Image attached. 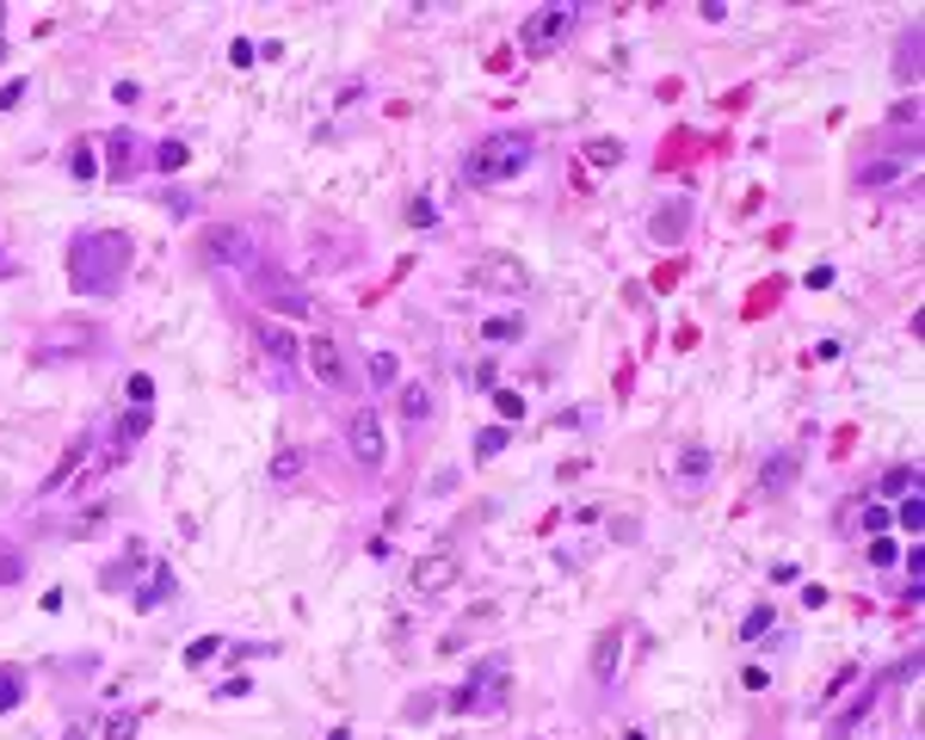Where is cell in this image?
<instances>
[{
	"mask_svg": "<svg viewBox=\"0 0 925 740\" xmlns=\"http://www.w3.org/2000/svg\"><path fill=\"white\" fill-rule=\"evenodd\" d=\"M130 266H136V241L124 228H80L75 247H68V285L80 297H99V303L124 290Z\"/></svg>",
	"mask_w": 925,
	"mask_h": 740,
	"instance_id": "obj_1",
	"label": "cell"
},
{
	"mask_svg": "<svg viewBox=\"0 0 925 740\" xmlns=\"http://www.w3.org/2000/svg\"><path fill=\"white\" fill-rule=\"evenodd\" d=\"M537 154H543V142L530 130H493L463 154V179L470 186H507V179H525L537 167Z\"/></svg>",
	"mask_w": 925,
	"mask_h": 740,
	"instance_id": "obj_2",
	"label": "cell"
},
{
	"mask_svg": "<svg viewBox=\"0 0 925 740\" xmlns=\"http://www.w3.org/2000/svg\"><path fill=\"white\" fill-rule=\"evenodd\" d=\"M507 685H512L507 661H482L470 679L451 691V716H500V710H507Z\"/></svg>",
	"mask_w": 925,
	"mask_h": 740,
	"instance_id": "obj_3",
	"label": "cell"
},
{
	"mask_svg": "<svg viewBox=\"0 0 925 740\" xmlns=\"http://www.w3.org/2000/svg\"><path fill=\"white\" fill-rule=\"evenodd\" d=\"M198 241H204V260L216 272H253L260 266V247H253V235H247L241 223H210Z\"/></svg>",
	"mask_w": 925,
	"mask_h": 740,
	"instance_id": "obj_4",
	"label": "cell"
},
{
	"mask_svg": "<svg viewBox=\"0 0 925 740\" xmlns=\"http://www.w3.org/2000/svg\"><path fill=\"white\" fill-rule=\"evenodd\" d=\"M574 25H580V7H543V13H530V20L518 25V50H525V57H555Z\"/></svg>",
	"mask_w": 925,
	"mask_h": 740,
	"instance_id": "obj_5",
	"label": "cell"
},
{
	"mask_svg": "<svg viewBox=\"0 0 925 740\" xmlns=\"http://www.w3.org/2000/svg\"><path fill=\"white\" fill-rule=\"evenodd\" d=\"M470 285L488 290V297H525L530 290V266L525 260H512V253H482L470 266Z\"/></svg>",
	"mask_w": 925,
	"mask_h": 740,
	"instance_id": "obj_6",
	"label": "cell"
},
{
	"mask_svg": "<svg viewBox=\"0 0 925 740\" xmlns=\"http://www.w3.org/2000/svg\"><path fill=\"white\" fill-rule=\"evenodd\" d=\"M346 444H352V456H359L364 469H383L389 444H383V414L377 407H352V414H346Z\"/></svg>",
	"mask_w": 925,
	"mask_h": 740,
	"instance_id": "obj_7",
	"label": "cell"
},
{
	"mask_svg": "<svg viewBox=\"0 0 925 740\" xmlns=\"http://www.w3.org/2000/svg\"><path fill=\"white\" fill-rule=\"evenodd\" d=\"M105 173H112V179L149 173V142H142L136 130H105Z\"/></svg>",
	"mask_w": 925,
	"mask_h": 740,
	"instance_id": "obj_8",
	"label": "cell"
},
{
	"mask_svg": "<svg viewBox=\"0 0 925 740\" xmlns=\"http://www.w3.org/2000/svg\"><path fill=\"white\" fill-rule=\"evenodd\" d=\"M302 364H309V377L322 382V389H346V352L327 334H315V340L302 346Z\"/></svg>",
	"mask_w": 925,
	"mask_h": 740,
	"instance_id": "obj_9",
	"label": "cell"
},
{
	"mask_svg": "<svg viewBox=\"0 0 925 740\" xmlns=\"http://www.w3.org/2000/svg\"><path fill=\"white\" fill-rule=\"evenodd\" d=\"M173 592H179V574H173V562H161L154 555L149 568H142V580H136V611H161V605H173Z\"/></svg>",
	"mask_w": 925,
	"mask_h": 740,
	"instance_id": "obj_10",
	"label": "cell"
},
{
	"mask_svg": "<svg viewBox=\"0 0 925 740\" xmlns=\"http://www.w3.org/2000/svg\"><path fill=\"white\" fill-rule=\"evenodd\" d=\"M624 648H629V629H624V624H617V629H604L599 642H592V685H599V691H611V685H617Z\"/></svg>",
	"mask_w": 925,
	"mask_h": 740,
	"instance_id": "obj_11",
	"label": "cell"
},
{
	"mask_svg": "<svg viewBox=\"0 0 925 740\" xmlns=\"http://www.w3.org/2000/svg\"><path fill=\"white\" fill-rule=\"evenodd\" d=\"M457 555H420L414 562V592H426V599H438V592L457 587Z\"/></svg>",
	"mask_w": 925,
	"mask_h": 740,
	"instance_id": "obj_12",
	"label": "cell"
},
{
	"mask_svg": "<svg viewBox=\"0 0 925 740\" xmlns=\"http://www.w3.org/2000/svg\"><path fill=\"white\" fill-rule=\"evenodd\" d=\"M710 475H716V456L703 451V444H685V451H679V469H673V481H679L685 493H698Z\"/></svg>",
	"mask_w": 925,
	"mask_h": 740,
	"instance_id": "obj_13",
	"label": "cell"
},
{
	"mask_svg": "<svg viewBox=\"0 0 925 740\" xmlns=\"http://www.w3.org/2000/svg\"><path fill=\"white\" fill-rule=\"evenodd\" d=\"M796 475H802V456H796V451H772V456H765V469H759V493H784Z\"/></svg>",
	"mask_w": 925,
	"mask_h": 740,
	"instance_id": "obj_14",
	"label": "cell"
},
{
	"mask_svg": "<svg viewBox=\"0 0 925 740\" xmlns=\"http://www.w3.org/2000/svg\"><path fill=\"white\" fill-rule=\"evenodd\" d=\"M253 334H260V346L272 352L278 364H297V334L290 327H278V322H253Z\"/></svg>",
	"mask_w": 925,
	"mask_h": 740,
	"instance_id": "obj_15",
	"label": "cell"
},
{
	"mask_svg": "<svg viewBox=\"0 0 925 740\" xmlns=\"http://www.w3.org/2000/svg\"><path fill=\"white\" fill-rule=\"evenodd\" d=\"M149 414H154V407H130V414L117 419V432H112V456H130V451H136V438L149 432Z\"/></svg>",
	"mask_w": 925,
	"mask_h": 740,
	"instance_id": "obj_16",
	"label": "cell"
},
{
	"mask_svg": "<svg viewBox=\"0 0 925 740\" xmlns=\"http://www.w3.org/2000/svg\"><path fill=\"white\" fill-rule=\"evenodd\" d=\"M913 167V149L888 154V161H870V167H858V186H888V179H901V173Z\"/></svg>",
	"mask_w": 925,
	"mask_h": 740,
	"instance_id": "obj_17",
	"label": "cell"
},
{
	"mask_svg": "<svg viewBox=\"0 0 925 740\" xmlns=\"http://www.w3.org/2000/svg\"><path fill=\"white\" fill-rule=\"evenodd\" d=\"M87 444H93V438H87V432H80V438H75V444H68V456H62V463H57V469H50V481H43V493H50V500H57V493H62V488H68V475H75V469H80V463H87Z\"/></svg>",
	"mask_w": 925,
	"mask_h": 740,
	"instance_id": "obj_18",
	"label": "cell"
},
{
	"mask_svg": "<svg viewBox=\"0 0 925 740\" xmlns=\"http://www.w3.org/2000/svg\"><path fill=\"white\" fill-rule=\"evenodd\" d=\"M895 80H901V87H913V80H920V25H907V32H901V57H895Z\"/></svg>",
	"mask_w": 925,
	"mask_h": 740,
	"instance_id": "obj_19",
	"label": "cell"
},
{
	"mask_svg": "<svg viewBox=\"0 0 925 740\" xmlns=\"http://www.w3.org/2000/svg\"><path fill=\"white\" fill-rule=\"evenodd\" d=\"M876 691H888V673H883V679H876V685H870V691H858V703H851L846 716L833 722V740H839V735H851V728H858V722H864L870 710H876Z\"/></svg>",
	"mask_w": 925,
	"mask_h": 740,
	"instance_id": "obj_20",
	"label": "cell"
},
{
	"mask_svg": "<svg viewBox=\"0 0 925 740\" xmlns=\"http://www.w3.org/2000/svg\"><path fill=\"white\" fill-rule=\"evenodd\" d=\"M685 223H691V198H673V204L654 216V241H679Z\"/></svg>",
	"mask_w": 925,
	"mask_h": 740,
	"instance_id": "obj_21",
	"label": "cell"
},
{
	"mask_svg": "<svg viewBox=\"0 0 925 740\" xmlns=\"http://www.w3.org/2000/svg\"><path fill=\"white\" fill-rule=\"evenodd\" d=\"M265 297H272V303H278L284 315H297V322L309 315V297H302L297 285H284V278H272V272H265Z\"/></svg>",
	"mask_w": 925,
	"mask_h": 740,
	"instance_id": "obj_22",
	"label": "cell"
},
{
	"mask_svg": "<svg viewBox=\"0 0 925 740\" xmlns=\"http://www.w3.org/2000/svg\"><path fill=\"white\" fill-rule=\"evenodd\" d=\"M25 703V666H0V716H13V710H20Z\"/></svg>",
	"mask_w": 925,
	"mask_h": 740,
	"instance_id": "obj_23",
	"label": "cell"
},
{
	"mask_svg": "<svg viewBox=\"0 0 925 740\" xmlns=\"http://www.w3.org/2000/svg\"><path fill=\"white\" fill-rule=\"evenodd\" d=\"M191 161V149L179 142V136H167V142H154V154H149V167H161V173H179Z\"/></svg>",
	"mask_w": 925,
	"mask_h": 740,
	"instance_id": "obj_24",
	"label": "cell"
},
{
	"mask_svg": "<svg viewBox=\"0 0 925 740\" xmlns=\"http://www.w3.org/2000/svg\"><path fill=\"white\" fill-rule=\"evenodd\" d=\"M482 340H488V346L525 340V322H518V315H488V322H482Z\"/></svg>",
	"mask_w": 925,
	"mask_h": 740,
	"instance_id": "obj_25",
	"label": "cell"
},
{
	"mask_svg": "<svg viewBox=\"0 0 925 740\" xmlns=\"http://www.w3.org/2000/svg\"><path fill=\"white\" fill-rule=\"evenodd\" d=\"M136 568H149V555H142V550H130L124 562H112V568H99V587H105V592H112V587H124V580H130Z\"/></svg>",
	"mask_w": 925,
	"mask_h": 740,
	"instance_id": "obj_26",
	"label": "cell"
},
{
	"mask_svg": "<svg viewBox=\"0 0 925 740\" xmlns=\"http://www.w3.org/2000/svg\"><path fill=\"white\" fill-rule=\"evenodd\" d=\"M507 444H512L507 426H482V432H475V463H493V456L507 451Z\"/></svg>",
	"mask_w": 925,
	"mask_h": 740,
	"instance_id": "obj_27",
	"label": "cell"
},
{
	"mask_svg": "<svg viewBox=\"0 0 925 740\" xmlns=\"http://www.w3.org/2000/svg\"><path fill=\"white\" fill-rule=\"evenodd\" d=\"M433 414V389H426V382H408V389H401V419H426Z\"/></svg>",
	"mask_w": 925,
	"mask_h": 740,
	"instance_id": "obj_28",
	"label": "cell"
},
{
	"mask_svg": "<svg viewBox=\"0 0 925 740\" xmlns=\"http://www.w3.org/2000/svg\"><path fill=\"white\" fill-rule=\"evenodd\" d=\"M20 580H25V555L0 537V587H20Z\"/></svg>",
	"mask_w": 925,
	"mask_h": 740,
	"instance_id": "obj_29",
	"label": "cell"
},
{
	"mask_svg": "<svg viewBox=\"0 0 925 740\" xmlns=\"http://www.w3.org/2000/svg\"><path fill=\"white\" fill-rule=\"evenodd\" d=\"M901 531L920 543V531H925V500H920V493H907V500H901Z\"/></svg>",
	"mask_w": 925,
	"mask_h": 740,
	"instance_id": "obj_30",
	"label": "cell"
},
{
	"mask_svg": "<svg viewBox=\"0 0 925 740\" xmlns=\"http://www.w3.org/2000/svg\"><path fill=\"white\" fill-rule=\"evenodd\" d=\"M302 463H309V456H302V451H290V444H284V451L272 456V481H290V475H302Z\"/></svg>",
	"mask_w": 925,
	"mask_h": 740,
	"instance_id": "obj_31",
	"label": "cell"
},
{
	"mask_svg": "<svg viewBox=\"0 0 925 740\" xmlns=\"http://www.w3.org/2000/svg\"><path fill=\"white\" fill-rule=\"evenodd\" d=\"M765 629H772V605H753L747 611V624H740V642H759Z\"/></svg>",
	"mask_w": 925,
	"mask_h": 740,
	"instance_id": "obj_32",
	"label": "cell"
},
{
	"mask_svg": "<svg viewBox=\"0 0 925 740\" xmlns=\"http://www.w3.org/2000/svg\"><path fill=\"white\" fill-rule=\"evenodd\" d=\"M124 401H130V407H154V382L142 377V371H136V377L124 382Z\"/></svg>",
	"mask_w": 925,
	"mask_h": 740,
	"instance_id": "obj_33",
	"label": "cell"
},
{
	"mask_svg": "<svg viewBox=\"0 0 925 740\" xmlns=\"http://www.w3.org/2000/svg\"><path fill=\"white\" fill-rule=\"evenodd\" d=\"M216 648H223V636H198V642L186 648V666H210L216 661Z\"/></svg>",
	"mask_w": 925,
	"mask_h": 740,
	"instance_id": "obj_34",
	"label": "cell"
},
{
	"mask_svg": "<svg viewBox=\"0 0 925 740\" xmlns=\"http://www.w3.org/2000/svg\"><path fill=\"white\" fill-rule=\"evenodd\" d=\"M895 562H901V543L876 537V543H870V568H895Z\"/></svg>",
	"mask_w": 925,
	"mask_h": 740,
	"instance_id": "obj_35",
	"label": "cell"
},
{
	"mask_svg": "<svg viewBox=\"0 0 925 740\" xmlns=\"http://www.w3.org/2000/svg\"><path fill=\"white\" fill-rule=\"evenodd\" d=\"M93 167H99V161H93V142H80V149L68 154V173H75V179H93Z\"/></svg>",
	"mask_w": 925,
	"mask_h": 740,
	"instance_id": "obj_36",
	"label": "cell"
},
{
	"mask_svg": "<svg viewBox=\"0 0 925 740\" xmlns=\"http://www.w3.org/2000/svg\"><path fill=\"white\" fill-rule=\"evenodd\" d=\"M371 382H377V389L396 382V359H389V352H371Z\"/></svg>",
	"mask_w": 925,
	"mask_h": 740,
	"instance_id": "obj_37",
	"label": "cell"
},
{
	"mask_svg": "<svg viewBox=\"0 0 925 740\" xmlns=\"http://www.w3.org/2000/svg\"><path fill=\"white\" fill-rule=\"evenodd\" d=\"M592 161H599V167H617V161H624V142H611V136H604V142H592Z\"/></svg>",
	"mask_w": 925,
	"mask_h": 740,
	"instance_id": "obj_38",
	"label": "cell"
},
{
	"mask_svg": "<svg viewBox=\"0 0 925 740\" xmlns=\"http://www.w3.org/2000/svg\"><path fill=\"white\" fill-rule=\"evenodd\" d=\"M888 124H901V130H913V124H920V99H901V105L888 112Z\"/></svg>",
	"mask_w": 925,
	"mask_h": 740,
	"instance_id": "obj_39",
	"label": "cell"
},
{
	"mask_svg": "<svg viewBox=\"0 0 925 740\" xmlns=\"http://www.w3.org/2000/svg\"><path fill=\"white\" fill-rule=\"evenodd\" d=\"M136 722H142V716H136V710H124V716L105 728V740H130V735H136Z\"/></svg>",
	"mask_w": 925,
	"mask_h": 740,
	"instance_id": "obj_40",
	"label": "cell"
},
{
	"mask_svg": "<svg viewBox=\"0 0 925 740\" xmlns=\"http://www.w3.org/2000/svg\"><path fill=\"white\" fill-rule=\"evenodd\" d=\"M864 531H876V537L888 531V506H883V500H876V506H864Z\"/></svg>",
	"mask_w": 925,
	"mask_h": 740,
	"instance_id": "obj_41",
	"label": "cell"
},
{
	"mask_svg": "<svg viewBox=\"0 0 925 740\" xmlns=\"http://www.w3.org/2000/svg\"><path fill=\"white\" fill-rule=\"evenodd\" d=\"M493 401H500V414H507V419H518V414H525V401L512 396V389H493Z\"/></svg>",
	"mask_w": 925,
	"mask_h": 740,
	"instance_id": "obj_42",
	"label": "cell"
},
{
	"mask_svg": "<svg viewBox=\"0 0 925 740\" xmlns=\"http://www.w3.org/2000/svg\"><path fill=\"white\" fill-rule=\"evenodd\" d=\"M20 99H25V80H7V87H0V112H13Z\"/></svg>",
	"mask_w": 925,
	"mask_h": 740,
	"instance_id": "obj_43",
	"label": "cell"
},
{
	"mask_svg": "<svg viewBox=\"0 0 925 740\" xmlns=\"http://www.w3.org/2000/svg\"><path fill=\"white\" fill-rule=\"evenodd\" d=\"M62 740H93V722H87V716L68 722V735H62Z\"/></svg>",
	"mask_w": 925,
	"mask_h": 740,
	"instance_id": "obj_44",
	"label": "cell"
},
{
	"mask_svg": "<svg viewBox=\"0 0 925 740\" xmlns=\"http://www.w3.org/2000/svg\"><path fill=\"white\" fill-rule=\"evenodd\" d=\"M13 272H20L13 266V253H0V278H13Z\"/></svg>",
	"mask_w": 925,
	"mask_h": 740,
	"instance_id": "obj_45",
	"label": "cell"
},
{
	"mask_svg": "<svg viewBox=\"0 0 925 740\" xmlns=\"http://www.w3.org/2000/svg\"><path fill=\"white\" fill-rule=\"evenodd\" d=\"M0 38H7V7H0ZM0 57H7V43H0Z\"/></svg>",
	"mask_w": 925,
	"mask_h": 740,
	"instance_id": "obj_46",
	"label": "cell"
},
{
	"mask_svg": "<svg viewBox=\"0 0 925 740\" xmlns=\"http://www.w3.org/2000/svg\"><path fill=\"white\" fill-rule=\"evenodd\" d=\"M327 740H352V728H334V735H327Z\"/></svg>",
	"mask_w": 925,
	"mask_h": 740,
	"instance_id": "obj_47",
	"label": "cell"
}]
</instances>
